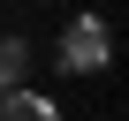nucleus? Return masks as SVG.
Here are the masks:
<instances>
[{"mask_svg":"<svg viewBox=\"0 0 129 121\" xmlns=\"http://www.w3.org/2000/svg\"><path fill=\"white\" fill-rule=\"evenodd\" d=\"M106 60H114V38H106L99 15H76L69 30H61V68H69V76H99Z\"/></svg>","mask_w":129,"mask_h":121,"instance_id":"nucleus-1","label":"nucleus"},{"mask_svg":"<svg viewBox=\"0 0 129 121\" xmlns=\"http://www.w3.org/2000/svg\"><path fill=\"white\" fill-rule=\"evenodd\" d=\"M0 121H61V106H53V98H38V91H23V83H15V91H0Z\"/></svg>","mask_w":129,"mask_h":121,"instance_id":"nucleus-2","label":"nucleus"},{"mask_svg":"<svg viewBox=\"0 0 129 121\" xmlns=\"http://www.w3.org/2000/svg\"><path fill=\"white\" fill-rule=\"evenodd\" d=\"M30 76V38H15V30H0V91H15Z\"/></svg>","mask_w":129,"mask_h":121,"instance_id":"nucleus-3","label":"nucleus"}]
</instances>
